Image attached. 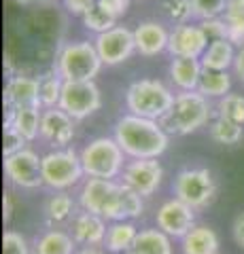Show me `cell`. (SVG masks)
Returning <instances> with one entry per match:
<instances>
[{
    "label": "cell",
    "mask_w": 244,
    "mask_h": 254,
    "mask_svg": "<svg viewBox=\"0 0 244 254\" xmlns=\"http://www.w3.org/2000/svg\"><path fill=\"white\" fill-rule=\"evenodd\" d=\"M113 138L130 159H160L170 144V133L160 121L130 113L115 123Z\"/></svg>",
    "instance_id": "1"
},
{
    "label": "cell",
    "mask_w": 244,
    "mask_h": 254,
    "mask_svg": "<svg viewBox=\"0 0 244 254\" xmlns=\"http://www.w3.org/2000/svg\"><path fill=\"white\" fill-rule=\"evenodd\" d=\"M215 115L210 100L195 91H178L174 93V102L162 119V127L170 136H189L208 125Z\"/></svg>",
    "instance_id": "2"
},
{
    "label": "cell",
    "mask_w": 244,
    "mask_h": 254,
    "mask_svg": "<svg viewBox=\"0 0 244 254\" xmlns=\"http://www.w3.org/2000/svg\"><path fill=\"white\" fill-rule=\"evenodd\" d=\"M174 102L172 89L157 78H138L125 91V108L130 115L162 121Z\"/></svg>",
    "instance_id": "3"
},
{
    "label": "cell",
    "mask_w": 244,
    "mask_h": 254,
    "mask_svg": "<svg viewBox=\"0 0 244 254\" xmlns=\"http://www.w3.org/2000/svg\"><path fill=\"white\" fill-rule=\"evenodd\" d=\"M102 66L96 45L89 41L64 43L56 55V72L64 81H96Z\"/></svg>",
    "instance_id": "4"
},
{
    "label": "cell",
    "mask_w": 244,
    "mask_h": 254,
    "mask_svg": "<svg viewBox=\"0 0 244 254\" xmlns=\"http://www.w3.org/2000/svg\"><path fill=\"white\" fill-rule=\"evenodd\" d=\"M83 163V172L87 178H104V180H117L125 168V153L117 144L115 138L100 136L83 146L79 153Z\"/></svg>",
    "instance_id": "5"
},
{
    "label": "cell",
    "mask_w": 244,
    "mask_h": 254,
    "mask_svg": "<svg viewBox=\"0 0 244 254\" xmlns=\"http://www.w3.org/2000/svg\"><path fill=\"white\" fill-rule=\"evenodd\" d=\"M83 163L73 148H53L43 155V182L51 190H68L83 180Z\"/></svg>",
    "instance_id": "6"
},
{
    "label": "cell",
    "mask_w": 244,
    "mask_h": 254,
    "mask_svg": "<svg viewBox=\"0 0 244 254\" xmlns=\"http://www.w3.org/2000/svg\"><path fill=\"white\" fill-rule=\"evenodd\" d=\"M172 190H174V197L191 205L193 210H202L215 201L217 180L206 168H185L174 176Z\"/></svg>",
    "instance_id": "7"
},
{
    "label": "cell",
    "mask_w": 244,
    "mask_h": 254,
    "mask_svg": "<svg viewBox=\"0 0 244 254\" xmlns=\"http://www.w3.org/2000/svg\"><path fill=\"white\" fill-rule=\"evenodd\" d=\"M100 106L102 93L96 81H64L60 108L66 110L75 121H83V119L96 115Z\"/></svg>",
    "instance_id": "8"
},
{
    "label": "cell",
    "mask_w": 244,
    "mask_h": 254,
    "mask_svg": "<svg viewBox=\"0 0 244 254\" xmlns=\"http://www.w3.org/2000/svg\"><path fill=\"white\" fill-rule=\"evenodd\" d=\"M4 176L17 189L34 190L45 187L43 182V157H38L36 150L23 148L19 153L4 157L2 161Z\"/></svg>",
    "instance_id": "9"
},
{
    "label": "cell",
    "mask_w": 244,
    "mask_h": 254,
    "mask_svg": "<svg viewBox=\"0 0 244 254\" xmlns=\"http://www.w3.org/2000/svg\"><path fill=\"white\" fill-rule=\"evenodd\" d=\"M162 180L163 168L157 159H130L119 176V182L136 190L145 199L157 193V189L162 187Z\"/></svg>",
    "instance_id": "10"
},
{
    "label": "cell",
    "mask_w": 244,
    "mask_h": 254,
    "mask_svg": "<svg viewBox=\"0 0 244 254\" xmlns=\"http://www.w3.org/2000/svg\"><path fill=\"white\" fill-rule=\"evenodd\" d=\"M198 225L195 222V210L178 197L163 201L155 212V227L163 231L172 240H183V237Z\"/></svg>",
    "instance_id": "11"
},
{
    "label": "cell",
    "mask_w": 244,
    "mask_h": 254,
    "mask_svg": "<svg viewBox=\"0 0 244 254\" xmlns=\"http://www.w3.org/2000/svg\"><path fill=\"white\" fill-rule=\"evenodd\" d=\"M96 51L104 66H119L128 62L132 53L136 51V41H134V30L125 26H115L108 32H102L96 36Z\"/></svg>",
    "instance_id": "12"
},
{
    "label": "cell",
    "mask_w": 244,
    "mask_h": 254,
    "mask_svg": "<svg viewBox=\"0 0 244 254\" xmlns=\"http://www.w3.org/2000/svg\"><path fill=\"white\" fill-rule=\"evenodd\" d=\"M210 43L208 34L198 23H180L170 30V43H168V53L172 58H202L206 47Z\"/></svg>",
    "instance_id": "13"
},
{
    "label": "cell",
    "mask_w": 244,
    "mask_h": 254,
    "mask_svg": "<svg viewBox=\"0 0 244 254\" xmlns=\"http://www.w3.org/2000/svg\"><path fill=\"white\" fill-rule=\"evenodd\" d=\"M75 119L60 106L43 108L41 117V138L53 148H68L75 140Z\"/></svg>",
    "instance_id": "14"
},
{
    "label": "cell",
    "mask_w": 244,
    "mask_h": 254,
    "mask_svg": "<svg viewBox=\"0 0 244 254\" xmlns=\"http://www.w3.org/2000/svg\"><path fill=\"white\" fill-rule=\"evenodd\" d=\"M119 189L117 180H104V178H85L79 190V205L85 212H93L98 216L104 218V214L108 212L113 197ZM106 220V218H104Z\"/></svg>",
    "instance_id": "15"
},
{
    "label": "cell",
    "mask_w": 244,
    "mask_h": 254,
    "mask_svg": "<svg viewBox=\"0 0 244 254\" xmlns=\"http://www.w3.org/2000/svg\"><path fill=\"white\" fill-rule=\"evenodd\" d=\"M41 83L38 76L30 74H11L4 83V108H26V106H38L41 108Z\"/></svg>",
    "instance_id": "16"
},
{
    "label": "cell",
    "mask_w": 244,
    "mask_h": 254,
    "mask_svg": "<svg viewBox=\"0 0 244 254\" xmlns=\"http://www.w3.org/2000/svg\"><path fill=\"white\" fill-rule=\"evenodd\" d=\"M134 41H136V53H140L143 58H155L168 51L170 30L160 21L147 19L134 28Z\"/></svg>",
    "instance_id": "17"
},
{
    "label": "cell",
    "mask_w": 244,
    "mask_h": 254,
    "mask_svg": "<svg viewBox=\"0 0 244 254\" xmlns=\"http://www.w3.org/2000/svg\"><path fill=\"white\" fill-rule=\"evenodd\" d=\"M106 222L108 220L98 216V214L81 210L70 220V235L83 248H87V246H102L106 237V229H108Z\"/></svg>",
    "instance_id": "18"
},
{
    "label": "cell",
    "mask_w": 244,
    "mask_h": 254,
    "mask_svg": "<svg viewBox=\"0 0 244 254\" xmlns=\"http://www.w3.org/2000/svg\"><path fill=\"white\" fill-rule=\"evenodd\" d=\"M145 214V197L138 195L136 190H132L130 187H125L123 182H119V189L113 197L108 212L104 214V218L108 222L115 220H136Z\"/></svg>",
    "instance_id": "19"
},
{
    "label": "cell",
    "mask_w": 244,
    "mask_h": 254,
    "mask_svg": "<svg viewBox=\"0 0 244 254\" xmlns=\"http://www.w3.org/2000/svg\"><path fill=\"white\" fill-rule=\"evenodd\" d=\"M202 72H204V66L198 58H172L170 66H168L170 81L178 91L198 89Z\"/></svg>",
    "instance_id": "20"
},
{
    "label": "cell",
    "mask_w": 244,
    "mask_h": 254,
    "mask_svg": "<svg viewBox=\"0 0 244 254\" xmlns=\"http://www.w3.org/2000/svg\"><path fill=\"white\" fill-rule=\"evenodd\" d=\"M140 229L134 225V220H115V222H108V229H106V237H104V248L108 254H125L130 248L134 240H136Z\"/></svg>",
    "instance_id": "21"
},
{
    "label": "cell",
    "mask_w": 244,
    "mask_h": 254,
    "mask_svg": "<svg viewBox=\"0 0 244 254\" xmlns=\"http://www.w3.org/2000/svg\"><path fill=\"white\" fill-rule=\"evenodd\" d=\"M236 45L230 38H219V41H210L206 51L200 58L202 66L206 70H221V72H230V68H234L236 62Z\"/></svg>",
    "instance_id": "22"
},
{
    "label": "cell",
    "mask_w": 244,
    "mask_h": 254,
    "mask_svg": "<svg viewBox=\"0 0 244 254\" xmlns=\"http://www.w3.org/2000/svg\"><path fill=\"white\" fill-rule=\"evenodd\" d=\"M41 117H43V108L26 106V108L6 110L4 123L13 125L28 142H34L36 138H41Z\"/></svg>",
    "instance_id": "23"
},
{
    "label": "cell",
    "mask_w": 244,
    "mask_h": 254,
    "mask_svg": "<svg viewBox=\"0 0 244 254\" xmlns=\"http://www.w3.org/2000/svg\"><path fill=\"white\" fill-rule=\"evenodd\" d=\"M183 254H217L219 252V235L208 225H195L183 240H180Z\"/></svg>",
    "instance_id": "24"
},
{
    "label": "cell",
    "mask_w": 244,
    "mask_h": 254,
    "mask_svg": "<svg viewBox=\"0 0 244 254\" xmlns=\"http://www.w3.org/2000/svg\"><path fill=\"white\" fill-rule=\"evenodd\" d=\"M125 254H172V237L157 227L140 229L132 248Z\"/></svg>",
    "instance_id": "25"
},
{
    "label": "cell",
    "mask_w": 244,
    "mask_h": 254,
    "mask_svg": "<svg viewBox=\"0 0 244 254\" xmlns=\"http://www.w3.org/2000/svg\"><path fill=\"white\" fill-rule=\"evenodd\" d=\"M77 242L68 231L49 229L41 237H36L32 254H77Z\"/></svg>",
    "instance_id": "26"
},
{
    "label": "cell",
    "mask_w": 244,
    "mask_h": 254,
    "mask_svg": "<svg viewBox=\"0 0 244 254\" xmlns=\"http://www.w3.org/2000/svg\"><path fill=\"white\" fill-rule=\"evenodd\" d=\"M77 203L70 197L68 190H56L49 199L45 201V220L49 227H60L64 222H70L75 218Z\"/></svg>",
    "instance_id": "27"
},
{
    "label": "cell",
    "mask_w": 244,
    "mask_h": 254,
    "mask_svg": "<svg viewBox=\"0 0 244 254\" xmlns=\"http://www.w3.org/2000/svg\"><path fill=\"white\" fill-rule=\"evenodd\" d=\"M198 91L206 95L208 100H221L227 93H232V74L221 72V70H206L200 76Z\"/></svg>",
    "instance_id": "28"
},
{
    "label": "cell",
    "mask_w": 244,
    "mask_h": 254,
    "mask_svg": "<svg viewBox=\"0 0 244 254\" xmlns=\"http://www.w3.org/2000/svg\"><path fill=\"white\" fill-rule=\"evenodd\" d=\"M208 133L217 144L234 146V144H238V142L242 140V136H244V125L227 121V119H221V117H215L208 123Z\"/></svg>",
    "instance_id": "29"
},
{
    "label": "cell",
    "mask_w": 244,
    "mask_h": 254,
    "mask_svg": "<svg viewBox=\"0 0 244 254\" xmlns=\"http://www.w3.org/2000/svg\"><path fill=\"white\" fill-rule=\"evenodd\" d=\"M38 83H41V108H56L60 106L62 100V89H64V78H62L56 68L49 70V72H43L38 76Z\"/></svg>",
    "instance_id": "30"
},
{
    "label": "cell",
    "mask_w": 244,
    "mask_h": 254,
    "mask_svg": "<svg viewBox=\"0 0 244 254\" xmlns=\"http://www.w3.org/2000/svg\"><path fill=\"white\" fill-rule=\"evenodd\" d=\"M223 19L227 23L230 41L234 45H244V0H227Z\"/></svg>",
    "instance_id": "31"
},
{
    "label": "cell",
    "mask_w": 244,
    "mask_h": 254,
    "mask_svg": "<svg viewBox=\"0 0 244 254\" xmlns=\"http://www.w3.org/2000/svg\"><path fill=\"white\" fill-rule=\"evenodd\" d=\"M215 117L227 119L238 125H244V95L242 93H227L215 106Z\"/></svg>",
    "instance_id": "32"
},
{
    "label": "cell",
    "mask_w": 244,
    "mask_h": 254,
    "mask_svg": "<svg viewBox=\"0 0 244 254\" xmlns=\"http://www.w3.org/2000/svg\"><path fill=\"white\" fill-rule=\"evenodd\" d=\"M81 23H83L85 30H89V32H93V34L98 36V34H102V32H108L111 28H115L117 19L111 17L106 11H102L98 4H93L91 9L81 17Z\"/></svg>",
    "instance_id": "33"
},
{
    "label": "cell",
    "mask_w": 244,
    "mask_h": 254,
    "mask_svg": "<svg viewBox=\"0 0 244 254\" xmlns=\"http://www.w3.org/2000/svg\"><path fill=\"white\" fill-rule=\"evenodd\" d=\"M162 11L174 26L189 23L193 19L191 0H162Z\"/></svg>",
    "instance_id": "34"
},
{
    "label": "cell",
    "mask_w": 244,
    "mask_h": 254,
    "mask_svg": "<svg viewBox=\"0 0 244 254\" xmlns=\"http://www.w3.org/2000/svg\"><path fill=\"white\" fill-rule=\"evenodd\" d=\"M193 6V17L195 19H212V17H223L227 0H191Z\"/></svg>",
    "instance_id": "35"
},
{
    "label": "cell",
    "mask_w": 244,
    "mask_h": 254,
    "mask_svg": "<svg viewBox=\"0 0 244 254\" xmlns=\"http://www.w3.org/2000/svg\"><path fill=\"white\" fill-rule=\"evenodd\" d=\"M28 144H30V142L23 138L13 125L4 123V133H2V155L4 157L15 155V153H19V150L28 148Z\"/></svg>",
    "instance_id": "36"
},
{
    "label": "cell",
    "mask_w": 244,
    "mask_h": 254,
    "mask_svg": "<svg viewBox=\"0 0 244 254\" xmlns=\"http://www.w3.org/2000/svg\"><path fill=\"white\" fill-rule=\"evenodd\" d=\"M2 254H32L28 240L19 231H9L2 233Z\"/></svg>",
    "instance_id": "37"
},
{
    "label": "cell",
    "mask_w": 244,
    "mask_h": 254,
    "mask_svg": "<svg viewBox=\"0 0 244 254\" xmlns=\"http://www.w3.org/2000/svg\"><path fill=\"white\" fill-rule=\"evenodd\" d=\"M200 26L204 28V32L208 34L210 41H219V38H230V32H227V23H225L223 17L204 19V21H200Z\"/></svg>",
    "instance_id": "38"
},
{
    "label": "cell",
    "mask_w": 244,
    "mask_h": 254,
    "mask_svg": "<svg viewBox=\"0 0 244 254\" xmlns=\"http://www.w3.org/2000/svg\"><path fill=\"white\" fill-rule=\"evenodd\" d=\"M130 2L132 0H96V4L100 6V9L106 11L115 19H119V17H123V15L128 13Z\"/></svg>",
    "instance_id": "39"
},
{
    "label": "cell",
    "mask_w": 244,
    "mask_h": 254,
    "mask_svg": "<svg viewBox=\"0 0 244 254\" xmlns=\"http://www.w3.org/2000/svg\"><path fill=\"white\" fill-rule=\"evenodd\" d=\"M62 4H64L66 13L75 15V17H83L96 4V0H62Z\"/></svg>",
    "instance_id": "40"
},
{
    "label": "cell",
    "mask_w": 244,
    "mask_h": 254,
    "mask_svg": "<svg viewBox=\"0 0 244 254\" xmlns=\"http://www.w3.org/2000/svg\"><path fill=\"white\" fill-rule=\"evenodd\" d=\"M232 237L236 246H240L244 250V210L234 218V225H232Z\"/></svg>",
    "instance_id": "41"
},
{
    "label": "cell",
    "mask_w": 244,
    "mask_h": 254,
    "mask_svg": "<svg viewBox=\"0 0 244 254\" xmlns=\"http://www.w3.org/2000/svg\"><path fill=\"white\" fill-rule=\"evenodd\" d=\"M13 210H15L13 193H11V190H4V197H2V218H4V222H9V220H11Z\"/></svg>",
    "instance_id": "42"
},
{
    "label": "cell",
    "mask_w": 244,
    "mask_h": 254,
    "mask_svg": "<svg viewBox=\"0 0 244 254\" xmlns=\"http://www.w3.org/2000/svg\"><path fill=\"white\" fill-rule=\"evenodd\" d=\"M232 70H234V74L244 83V45L238 47V53H236V62H234Z\"/></svg>",
    "instance_id": "43"
},
{
    "label": "cell",
    "mask_w": 244,
    "mask_h": 254,
    "mask_svg": "<svg viewBox=\"0 0 244 254\" xmlns=\"http://www.w3.org/2000/svg\"><path fill=\"white\" fill-rule=\"evenodd\" d=\"M77 254H102V252L98 250V246H87V248H81Z\"/></svg>",
    "instance_id": "44"
},
{
    "label": "cell",
    "mask_w": 244,
    "mask_h": 254,
    "mask_svg": "<svg viewBox=\"0 0 244 254\" xmlns=\"http://www.w3.org/2000/svg\"><path fill=\"white\" fill-rule=\"evenodd\" d=\"M17 4H43L47 0H15Z\"/></svg>",
    "instance_id": "45"
},
{
    "label": "cell",
    "mask_w": 244,
    "mask_h": 254,
    "mask_svg": "<svg viewBox=\"0 0 244 254\" xmlns=\"http://www.w3.org/2000/svg\"><path fill=\"white\" fill-rule=\"evenodd\" d=\"M217 254H221V252H217Z\"/></svg>",
    "instance_id": "46"
}]
</instances>
